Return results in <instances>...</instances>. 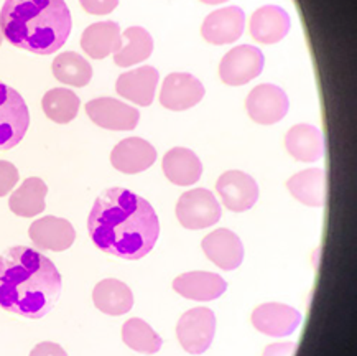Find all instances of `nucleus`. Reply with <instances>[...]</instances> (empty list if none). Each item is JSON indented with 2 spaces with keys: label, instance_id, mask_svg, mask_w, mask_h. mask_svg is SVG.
<instances>
[{
  "label": "nucleus",
  "instance_id": "f257e3e1",
  "mask_svg": "<svg viewBox=\"0 0 357 356\" xmlns=\"http://www.w3.org/2000/svg\"><path fill=\"white\" fill-rule=\"evenodd\" d=\"M88 231L102 253L137 261L153 249L160 221L145 198L126 188H107L96 198Z\"/></svg>",
  "mask_w": 357,
  "mask_h": 356
},
{
  "label": "nucleus",
  "instance_id": "f03ea898",
  "mask_svg": "<svg viewBox=\"0 0 357 356\" xmlns=\"http://www.w3.org/2000/svg\"><path fill=\"white\" fill-rule=\"evenodd\" d=\"M61 274L52 259L26 246L0 255V307L20 317H45L61 295Z\"/></svg>",
  "mask_w": 357,
  "mask_h": 356
},
{
  "label": "nucleus",
  "instance_id": "7ed1b4c3",
  "mask_svg": "<svg viewBox=\"0 0 357 356\" xmlns=\"http://www.w3.org/2000/svg\"><path fill=\"white\" fill-rule=\"evenodd\" d=\"M3 38L35 54H52L71 34V12L65 0H6L0 10Z\"/></svg>",
  "mask_w": 357,
  "mask_h": 356
},
{
  "label": "nucleus",
  "instance_id": "20e7f679",
  "mask_svg": "<svg viewBox=\"0 0 357 356\" xmlns=\"http://www.w3.org/2000/svg\"><path fill=\"white\" fill-rule=\"evenodd\" d=\"M30 126L29 106L20 93L0 81V150L22 142Z\"/></svg>",
  "mask_w": 357,
  "mask_h": 356
},
{
  "label": "nucleus",
  "instance_id": "39448f33",
  "mask_svg": "<svg viewBox=\"0 0 357 356\" xmlns=\"http://www.w3.org/2000/svg\"><path fill=\"white\" fill-rule=\"evenodd\" d=\"M221 205L209 190L195 188L180 196L176 203V218L186 230H204L221 220Z\"/></svg>",
  "mask_w": 357,
  "mask_h": 356
},
{
  "label": "nucleus",
  "instance_id": "423d86ee",
  "mask_svg": "<svg viewBox=\"0 0 357 356\" xmlns=\"http://www.w3.org/2000/svg\"><path fill=\"white\" fill-rule=\"evenodd\" d=\"M216 333V317L206 307L191 309L183 315L176 325V336L183 350L191 355H201L213 343Z\"/></svg>",
  "mask_w": 357,
  "mask_h": 356
},
{
  "label": "nucleus",
  "instance_id": "0eeeda50",
  "mask_svg": "<svg viewBox=\"0 0 357 356\" xmlns=\"http://www.w3.org/2000/svg\"><path fill=\"white\" fill-rule=\"evenodd\" d=\"M264 53L252 45H241L224 54L219 76L229 86H242L255 80L264 70Z\"/></svg>",
  "mask_w": 357,
  "mask_h": 356
},
{
  "label": "nucleus",
  "instance_id": "6e6552de",
  "mask_svg": "<svg viewBox=\"0 0 357 356\" xmlns=\"http://www.w3.org/2000/svg\"><path fill=\"white\" fill-rule=\"evenodd\" d=\"M247 112L257 124L270 126L280 122L287 116L288 98L285 91L275 84H259L250 91L245 103Z\"/></svg>",
  "mask_w": 357,
  "mask_h": 356
},
{
  "label": "nucleus",
  "instance_id": "1a4fd4ad",
  "mask_svg": "<svg viewBox=\"0 0 357 356\" xmlns=\"http://www.w3.org/2000/svg\"><path fill=\"white\" fill-rule=\"evenodd\" d=\"M86 114L96 126L107 131H134L140 121L139 109L114 98H98L86 104Z\"/></svg>",
  "mask_w": 357,
  "mask_h": 356
},
{
  "label": "nucleus",
  "instance_id": "9d476101",
  "mask_svg": "<svg viewBox=\"0 0 357 356\" xmlns=\"http://www.w3.org/2000/svg\"><path fill=\"white\" fill-rule=\"evenodd\" d=\"M216 188L224 207L234 213L247 212L259 200L257 181L241 170H229L222 173L219 177Z\"/></svg>",
  "mask_w": 357,
  "mask_h": 356
},
{
  "label": "nucleus",
  "instance_id": "9b49d317",
  "mask_svg": "<svg viewBox=\"0 0 357 356\" xmlns=\"http://www.w3.org/2000/svg\"><path fill=\"white\" fill-rule=\"evenodd\" d=\"M204 98V86L198 77L188 73H172L165 77L160 103L170 111H186Z\"/></svg>",
  "mask_w": 357,
  "mask_h": 356
},
{
  "label": "nucleus",
  "instance_id": "f8f14e48",
  "mask_svg": "<svg viewBox=\"0 0 357 356\" xmlns=\"http://www.w3.org/2000/svg\"><path fill=\"white\" fill-rule=\"evenodd\" d=\"M245 13L241 7L231 6L209 13L201 25V35L213 45L234 43L244 34Z\"/></svg>",
  "mask_w": 357,
  "mask_h": 356
},
{
  "label": "nucleus",
  "instance_id": "ddd939ff",
  "mask_svg": "<svg viewBox=\"0 0 357 356\" xmlns=\"http://www.w3.org/2000/svg\"><path fill=\"white\" fill-rule=\"evenodd\" d=\"M301 323V313L285 304H264L252 312V325L264 335L288 336Z\"/></svg>",
  "mask_w": 357,
  "mask_h": 356
},
{
  "label": "nucleus",
  "instance_id": "4468645a",
  "mask_svg": "<svg viewBox=\"0 0 357 356\" xmlns=\"http://www.w3.org/2000/svg\"><path fill=\"white\" fill-rule=\"evenodd\" d=\"M206 258L222 271H234L244 261V244L236 232L221 228L209 232L201 243Z\"/></svg>",
  "mask_w": 357,
  "mask_h": 356
},
{
  "label": "nucleus",
  "instance_id": "2eb2a0df",
  "mask_svg": "<svg viewBox=\"0 0 357 356\" xmlns=\"http://www.w3.org/2000/svg\"><path fill=\"white\" fill-rule=\"evenodd\" d=\"M31 243L41 251H66L76 239V231L65 218L45 216L31 223L29 230Z\"/></svg>",
  "mask_w": 357,
  "mask_h": 356
},
{
  "label": "nucleus",
  "instance_id": "dca6fc26",
  "mask_svg": "<svg viewBox=\"0 0 357 356\" xmlns=\"http://www.w3.org/2000/svg\"><path fill=\"white\" fill-rule=\"evenodd\" d=\"M157 161V150L150 142L140 137H129L119 142L112 149L111 163L116 170L134 175L145 172Z\"/></svg>",
  "mask_w": 357,
  "mask_h": 356
},
{
  "label": "nucleus",
  "instance_id": "f3484780",
  "mask_svg": "<svg viewBox=\"0 0 357 356\" xmlns=\"http://www.w3.org/2000/svg\"><path fill=\"white\" fill-rule=\"evenodd\" d=\"M173 289L181 297L198 302H209L221 297L227 289V282L213 272H186L173 281Z\"/></svg>",
  "mask_w": 357,
  "mask_h": 356
},
{
  "label": "nucleus",
  "instance_id": "a211bd4d",
  "mask_svg": "<svg viewBox=\"0 0 357 356\" xmlns=\"http://www.w3.org/2000/svg\"><path fill=\"white\" fill-rule=\"evenodd\" d=\"M158 77V71L153 66H140L119 76L116 91L122 98L146 107L153 103Z\"/></svg>",
  "mask_w": 357,
  "mask_h": 356
},
{
  "label": "nucleus",
  "instance_id": "6ab92c4d",
  "mask_svg": "<svg viewBox=\"0 0 357 356\" xmlns=\"http://www.w3.org/2000/svg\"><path fill=\"white\" fill-rule=\"evenodd\" d=\"M291 20L287 10L277 6H265L252 13L250 35L259 43L272 45L285 38L290 31Z\"/></svg>",
  "mask_w": 357,
  "mask_h": 356
},
{
  "label": "nucleus",
  "instance_id": "aec40b11",
  "mask_svg": "<svg viewBox=\"0 0 357 356\" xmlns=\"http://www.w3.org/2000/svg\"><path fill=\"white\" fill-rule=\"evenodd\" d=\"M121 47L122 35L117 22H98L82 31L81 48L91 58L104 59Z\"/></svg>",
  "mask_w": 357,
  "mask_h": 356
},
{
  "label": "nucleus",
  "instance_id": "412c9836",
  "mask_svg": "<svg viewBox=\"0 0 357 356\" xmlns=\"http://www.w3.org/2000/svg\"><path fill=\"white\" fill-rule=\"evenodd\" d=\"M163 173L172 184L178 186L195 185L203 173V163L193 150L175 147L168 150L163 157Z\"/></svg>",
  "mask_w": 357,
  "mask_h": 356
},
{
  "label": "nucleus",
  "instance_id": "4be33fe9",
  "mask_svg": "<svg viewBox=\"0 0 357 356\" xmlns=\"http://www.w3.org/2000/svg\"><path fill=\"white\" fill-rule=\"evenodd\" d=\"M285 147L300 162H317L324 155V135L310 124L293 126L285 137Z\"/></svg>",
  "mask_w": 357,
  "mask_h": 356
},
{
  "label": "nucleus",
  "instance_id": "5701e85b",
  "mask_svg": "<svg viewBox=\"0 0 357 356\" xmlns=\"http://www.w3.org/2000/svg\"><path fill=\"white\" fill-rule=\"evenodd\" d=\"M293 198L306 207L319 208L326 203V172L323 168H308L287 181Z\"/></svg>",
  "mask_w": 357,
  "mask_h": 356
},
{
  "label": "nucleus",
  "instance_id": "b1692460",
  "mask_svg": "<svg viewBox=\"0 0 357 356\" xmlns=\"http://www.w3.org/2000/svg\"><path fill=\"white\" fill-rule=\"evenodd\" d=\"M94 305L102 313L119 317L130 312L132 305H134V295L129 285L117 279H104L94 287L93 292Z\"/></svg>",
  "mask_w": 357,
  "mask_h": 356
},
{
  "label": "nucleus",
  "instance_id": "393cba45",
  "mask_svg": "<svg viewBox=\"0 0 357 356\" xmlns=\"http://www.w3.org/2000/svg\"><path fill=\"white\" fill-rule=\"evenodd\" d=\"M48 186L38 177H30L10 195L8 207L22 218H33L45 212V198Z\"/></svg>",
  "mask_w": 357,
  "mask_h": 356
},
{
  "label": "nucleus",
  "instance_id": "a878e982",
  "mask_svg": "<svg viewBox=\"0 0 357 356\" xmlns=\"http://www.w3.org/2000/svg\"><path fill=\"white\" fill-rule=\"evenodd\" d=\"M153 52V38L142 27H130L123 31L122 47L114 53V63L121 68H129L145 61Z\"/></svg>",
  "mask_w": 357,
  "mask_h": 356
},
{
  "label": "nucleus",
  "instance_id": "bb28decb",
  "mask_svg": "<svg viewBox=\"0 0 357 356\" xmlns=\"http://www.w3.org/2000/svg\"><path fill=\"white\" fill-rule=\"evenodd\" d=\"M52 71L59 83L75 86V88H84L93 77V68L81 54L75 52L59 53L53 59Z\"/></svg>",
  "mask_w": 357,
  "mask_h": 356
},
{
  "label": "nucleus",
  "instance_id": "cd10ccee",
  "mask_svg": "<svg viewBox=\"0 0 357 356\" xmlns=\"http://www.w3.org/2000/svg\"><path fill=\"white\" fill-rule=\"evenodd\" d=\"M79 104V98L66 88L50 89L41 99V107L47 117L56 124H68L73 119H76Z\"/></svg>",
  "mask_w": 357,
  "mask_h": 356
},
{
  "label": "nucleus",
  "instance_id": "c85d7f7f",
  "mask_svg": "<svg viewBox=\"0 0 357 356\" xmlns=\"http://www.w3.org/2000/svg\"><path fill=\"white\" fill-rule=\"evenodd\" d=\"M122 340L129 348L145 355L157 353L163 345L162 336L142 318H130L123 323Z\"/></svg>",
  "mask_w": 357,
  "mask_h": 356
},
{
  "label": "nucleus",
  "instance_id": "c756f323",
  "mask_svg": "<svg viewBox=\"0 0 357 356\" xmlns=\"http://www.w3.org/2000/svg\"><path fill=\"white\" fill-rule=\"evenodd\" d=\"M18 170L13 163L0 161V198L10 193L18 181Z\"/></svg>",
  "mask_w": 357,
  "mask_h": 356
},
{
  "label": "nucleus",
  "instance_id": "7c9ffc66",
  "mask_svg": "<svg viewBox=\"0 0 357 356\" xmlns=\"http://www.w3.org/2000/svg\"><path fill=\"white\" fill-rule=\"evenodd\" d=\"M79 3L91 15H107L116 10L119 0H79Z\"/></svg>",
  "mask_w": 357,
  "mask_h": 356
},
{
  "label": "nucleus",
  "instance_id": "2f4dec72",
  "mask_svg": "<svg viewBox=\"0 0 357 356\" xmlns=\"http://www.w3.org/2000/svg\"><path fill=\"white\" fill-rule=\"evenodd\" d=\"M30 356H68V355L58 343H53V341H43V343H38L33 350H31Z\"/></svg>",
  "mask_w": 357,
  "mask_h": 356
},
{
  "label": "nucleus",
  "instance_id": "473e14b6",
  "mask_svg": "<svg viewBox=\"0 0 357 356\" xmlns=\"http://www.w3.org/2000/svg\"><path fill=\"white\" fill-rule=\"evenodd\" d=\"M295 343H273L268 345L264 351V356H295Z\"/></svg>",
  "mask_w": 357,
  "mask_h": 356
},
{
  "label": "nucleus",
  "instance_id": "72a5a7b5",
  "mask_svg": "<svg viewBox=\"0 0 357 356\" xmlns=\"http://www.w3.org/2000/svg\"><path fill=\"white\" fill-rule=\"evenodd\" d=\"M203 3H208V6H219V3L227 2V0H201Z\"/></svg>",
  "mask_w": 357,
  "mask_h": 356
},
{
  "label": "nucleus",
  "instance_id": "f704fd0d",
  "mask_svg": "<svg viewBox=\"0 0 357 356\" xmlns=\"http://www.w3.org/2000/svg\"><path fill=\"white\" fill-rule=\"evenodd\" d=\"M2 40H3V34H2V29H0V45H2Z\"/></svg>",
  "mask_w": 357,
  "mask_h": 356
}]
</instances>
